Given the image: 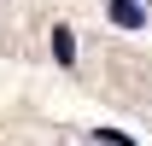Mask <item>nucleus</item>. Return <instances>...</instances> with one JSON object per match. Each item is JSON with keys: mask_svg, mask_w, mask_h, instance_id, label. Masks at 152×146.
<instances>
[{"mask_svg": "<svg viewBox=\"0 0 152 146\" xmlns=\"http://www.w3.org/2000/svg\"><path fill=\"white\" fill-rule=\"evenodd\" d=\"M105 12H111L117 29H146V6H140V0H111Z\"/></svg>", "mask_w": 152, "mask_h": 146, "instance_id": "nucleus-1", "label": "nucleus"}, {"mask_svg": "<svg viewBox=\"0 0 152 146\" xmlns=\"http://www.w3.org/2000/svg\"><path fill=\"white\" fill-rule=\"evenodd\" d=\"M53 58H58V64H70V58H76V41H70V29H64V23L53 29Z\"/></svg>", "mask_w": 152, "mask_h": 146, "instance_id": "nucleus-2", "label": "nucleus"}]
</instances>
